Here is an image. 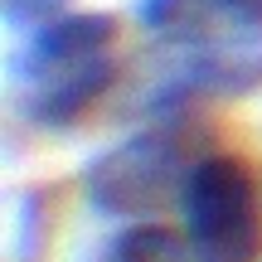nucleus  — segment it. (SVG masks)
<instances>
[{
	"mask_svg": "<svg viewBox=\"0 0 262 262\" xmlns=\"http://www.w3.org/2000/svg\"><path fill=\"white\" fill-rule=\"evenodd\" d=\"M180 224L194 262H257L262 199L257 180L233 156H204L180 180Z\"/></svg>",
	"mask_w": 262,
	"mask_h": 262,
	"instance_id": "obj_2",
	"label": "nucleus"
},
{
	"mask_svg": "<svg viewBox=\"0 0 262 262\" xmlns=\"http://www.w3.org/2000/svg\"><path fill=\"white\" fill-rule=\"evenodd\" d=\"M112 49L117 25L107 15H68L54 25H39L19 58L25 107L44 126H68L93 107V97L112 83Z\"/></svg>",
	"mask_w": 262,
	"mask_h": 262,
	"instance_id": "obj_1",
	"label": "nucleus"
},
{
	"mask_svg": "<svg viewBox=\"0 0 262 262\" xmlns=\"http://www.w3.org/2000/svg\"><path fill=\"white\" fill-rule=\"evenodd\" d=\"M58 5H63V0H5V15H10V25H39V19H49Z\"/></svg>",
	"mask_w": 262,
	"mask_h": 262,
	"instance_id": "obj_5",
	"label": "nucleus"
},
{
	"mask_svg": "<svg viewBox=\"0 0 262 262\" xmlns=\"http://www.w3.org/2000/svg\"><path fill=\"white\" fill-rule=\"evenodd\" d=\"M165 180H175V150L170 141H126L112 156H102L88 175V194L107 214H141L160 199Z\"/></svg>",
	"mask_w": 262,
	"mask_h": 262,
	"instance_id": "obj_3",
	"label": "nucleus"
},
{
	"mask_svg": "<svg viewBox=\"0 0 262 262\" xmlns=\"http://www.w3.org/2000/svg\"><path fill=\"white\" fill-rule=\"evenodd\" d=\"M107 262H194V257H189V243H185V238H175L170 228L136 224V228H126V233L112 238Z\"/></svg>",
	"mask_w": 262,
	"mask_h": 262,
	"instance_id": "obj_4",
	"label": "nucleus"
}]
</instances>
